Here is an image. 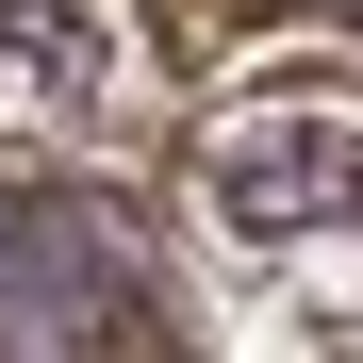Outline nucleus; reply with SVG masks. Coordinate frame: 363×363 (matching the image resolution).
Wrapping results in <instances>:
<instances>
[{
    "mask_svg": "<svg viewBox=\"0 0 363 363\" xmlns=\"http://www.w3.org/2000/svg\"><path fill=\"white\" fill-rule=\"evenodd\" d=\"M199 199L248 248H330V231L363 248V99H248V116H215Z\"/></svg>",
    "mask_w": 363,
    "mask_h": 363,
    "instance_id": "nucleus-1",
    "label": "nucleus"
},
{
    "mask_svg": "<svg viewBox=\"0 0 363 363\" xmlns=\"http://www.w3.org/2000/svg\"><path fill=\"white\" fill-rule=\"evenodd\" d=\"M133 231L67 182H0V330L17 347H149L165 314L133 297Z\"/></svg>",
    "mask_w": 363,
    "mask_h": 363,
    "instance_id": "nucleus-2",
    "label": "nucleus"
},
{
    "mask_svg": "<svg viewBox=\"0 0 363 363\" xmlns=\"http://www.w3.org/2000/svg\"><path fill=\"white\" fill-rule=\"evenodd\" d=\"M83 50H99V0H0V67L17 83H83Z\"/></svg>",
    "mask_w": 363,
    "mask_h": 363,
    "instance_id": "nucleus-3",
    "label": "nucleus"
}]
</instances>
